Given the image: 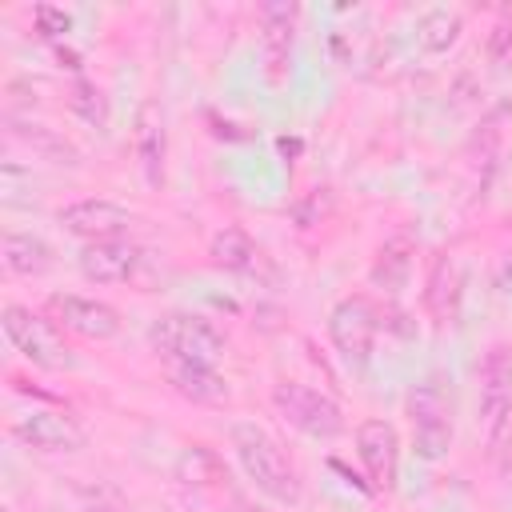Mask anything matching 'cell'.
I'll list each match as a JSON object with an SVG mask.
<instances>
[{"mask_svg":"<svg viewBox=\"0 0 512 512\" xmlns=\"http://www.w3.org/2000/svg\"><path fill=\"white\" fill-rule=\"evenodd\" d=\"M132 148H136V164L144 172V184L160 188L164 184V156H168V128H164V112L152 100H144L136 112Z\"/></svg>","mask_w":512,"mask_h":512,"instance_id":"cell-14","label":"cell"},{"mask_svg":"<svg viewBox=\"0 0 512 512\" xmlns=\"http://www.w3.org/2000/svg\"><path fill=\"white\" fill-rule=\"evenodd\" d=\"M276 148H280V156H284V160H292V156H300V148H304V144H300L296 136H280V140H276Z\"/></svg>","mask_w":512,"mask_h":512,"instance_id":"cell-28","label":"cell"},{"mask_svg":"<svg viewBox=\"0 0 512 512\" xmlns=\"http://www.w3.org/2000/svg\"><path fill=\"white\" fill-rule=\"evenodd\" d=\"M464 32V16L456 8H428L420 20H416V44L428 52V56H440L448 52Z\"/></svg>","mask_w":512,"mask_h":512,"instance_id":"cell-20","label":"cell"},{"mask_svg":"<svg viewBox=\"0 0 512 512\" xmlns=\"http://www.w3.org/2000/svg\"><path fill=\"white\" fill-rule=\"evenodd\" d=\"M412 256H416V244H412L408 236H392V240H384L380 252H376V260H372V268H368V280H372L376 288H384V292L396 296L400 288H408Z\"/></svg>","mask_w":512,"mask_h":512,"instance_id":"cell-19","label":"cell"},{"mask_svg":"<svg viewBox=\"0 0 512 512\" xmlns=\"http://www.w3.org/2000/svg\"><path fill=\"white\" fill-rule=\"evenodd\" d=\"M68 108H72L84 124H92V128H104V124H108V96H104V88H100L96 80H88V76H76V80H72V88H68Z\"/></svg>","mask_w":512,"mask_h":512,"instance_id":"cell-21","label":"cell"},{"mask_svg":"<svg viewBox=\"0 0 512 512\" xmlns=\"http://www.w3.org/2000/svg\"><path fill=\"white\" fill-rule=\"evenodd\" d=\"M60 228L96 244V240H124L128 224H132V212L108 196H84V200H72L56 212Z\"/></svg>","mask_w":512,"mask_h":512,"instance_id":"cell-9","label":"cell"},{"mask_svg":"<svg viewBox=\"0 0 512 512\" xmlns=\"http://www.w3.org/2000/svg\"><path fill=\"white\" fill-rule=\"evenodd\" d=\"M0 324H4L8 344H12L28 364H36V368H44V372H64V368H72V348H68L64 332H60L48 316H40V312H32V308H24V304H4Z\"/></svg>","mask_w":512,"mask_h":512,"instance_id":"cell-4","label":"cell"},{"mask_svg":"<svg viewBox=\"0 0 512 512\" xmlns=\"http://www.w3.org/2000/svg\"><path fill=\"white\" fill-rule=\"evenodd\" d=\"M148 344L164 360H196V364H216L224 356V332L200 316V312H164L148 328Z\"/></svg>","mask_w":512,"mask_h":512,"instance_id":"cell-2","label":"cell"},{"mask_svg":"<svg viewBox=\"0 0 512 512\" xmlns=\"http://www.w3.org/2000/svg\"><path fill=\"white\" fill-rule=\"evenodd\" d=\"M56 48V60L64 64V68H72V72H80L84 64H80V52H72V48H64V44H52Z\"/></svg>","mask_w":512,"mask_h":512,"instance_id":"cell-27","label":"cell"},{"mask_svg":"<svg viewBox=\"0 0 512 512\" xmlns=\"http://www.w3.org/2000/svg\"><path fill=\"white\" fill-rule=\"evenodd\" d=\"M176 472H180V480L184 484H220V480H228L224 476V464H220V456L216 452H208V448H188L184 456H180V464H176Z\"/></svg>","mask_w":512,"mask_h":512,"instance_id":"cell-22","label":"cell"},{"mask_svg":"<svg viewBox=\"0 0 512 512\" xmlns=\"http://www.w3.org/2000/svg\"><path fill=\"white\" fill-rule=\"evenodd\" d=\"M408 420H412V452L420 460H444L456 440V420H452V396L444 392L440 380H420L408 388Z\"/></svg>","mask_w":512,"mask_h":512,"instance_id":"cell-3","label":"cell"},{"mask_svg":"<svg viewBox=\"0 0 512 512\" xmlns=\"http://www.w3.org/2000/svg\"><path fill=\"white\" fill-rule=\"evenodd\" d=\"M476 376H480V416L488 428H496L504 416H512V348L492 344Z\"/></svg>","mask_w":512,"mask_h":512,"instance_id":"cell-13","label":"cell"},{"mask_svg":"<svg viewBox=\"0 0 512 512\" xmlns=\"http://www.w3.org/2000/svg\"><path fill=\"white\" fill-rule=\"evenodd\" d=\"M356 456L368 472L372 492H392L396 476H400V436L388 420L372 416L356 428Z\"/></svg>","mask_w":512,"mask_h":512,"instance_id":"cell-10","label":"cell"},{"mask_svg":"<svg viewBox=\"0 0 512 512\" xmlns=\"http://www.w3.org/2000/svg\"><path fill=\"white\" fill-rule=\"evenodd\" d=\"M488 456L496 460V468H512V416L488 428Z\"/></svg>","mask_w":512,"mask_h":512,"instance_id":"cell-26","label":"cell"},{"mask_svg":"<svg viewBox=\"0 0 512 512\" xmlns=\"http://www.w3.org/2000/svg\"><path fill=\"white\" fill-rule=\"evenodd\" d=\"M296 16L300 8L292 0H268L260 4V64L264 80L280 88L292 68V40H296Z\"/></svg>","mask_w":512,"mask_h":512,"instance_id":"cell-8","label":"cell"},{"mask_svg":"<svg viewBox=\"0 0 512 512\" xmlns=\"http://www.w3.org/2000/svg\"><path fill=\"white\" fill-rule=\"evenodd\" d=\"M76 264H80V276L92 284H124L144 264V252L132 240H96L80 248Z\"/></svg>","mask_w":512,"mask_h":512,"instance_id":"cell-12","label":"cell"},{"mask_svg":"<svg viewBox=\"0 0 512 512\" xmlns=\"http://www.w3.org/2000/svg\"><path fill=\"white\" fill-rule=\"evenodd\" d=\"M0 256H4V268H8L12 276H24V280L44 276V272H52V264H56L52 244H48L44 236H32V232H4Z\"/></svg>","mask_w":512,"mask_h":512,"instance_id":"cell-18","label":"cell"},{"mask_svg":"<svg viewBox=\"0 0 512 512\" xmlns=\"http://www.w3.org/2000/svg\"><path fill=\"white\" fill-rule=\"evenodd\" d=\"M228 440H232V452H236L244 476H248L268 500H276V504H284V508H296V504L304 500V480H300L292 456L284 452V444H280L268 428H260V424H252V420H236V424L228 428Z\"/></svg>","mask_w":512,"mask_h":512,"instance_id":"cell-1","label":"cell"},{"mask_svg":"<svg viewBox=\"0 0 512 512\" xmlns=\"http://www.w3.org/2000/svg\"><path fill=\"white\" fill-rule=\"evenodd\" d=\"M44 316L60 332H72L84 340H112L120 332V312L112 304L92 300V296H76V292H52L44 300Z\"/></svg>","mask_w":512,"mask_h":512,"instance_id":"cell-7","label":"cell"},{"mask_svg":"<svg viewBox=\"0 0 512 512\" xmlns=\"http://www.w3.org/2000/svg\"><path fill=\"white\" fill-rule=\"evenodd\" d=\"M376 332H380V312L368 296H344L332 304L328 312V340L340 352L344 364L364 368L372 360L376 348Z\"/></svg>","mask_w":512,"mask_h":512,"instance_id":"cell-6","label":"cell"},{"mask_svg":"<svg viewBox=\"0 0 512 512\" xmlns=\"http://www.w3.org/2000/svg\"><path fill=\"white\" fill-rule=\"evenodd\" d=\"M272 404L276 412L304 436L312 440H336L344 432V412L332 396L300 384V380H276L272 384Z\"/></svg>","mask_w":512,"mask_h":512,"instance_id":"cell-5","label":"cell"},{"mask_svg":"<svg viewBox=\"0 0 512 512\" xmlns=\"http://www.w3.org/2000/svg\"><path fill=\"white\" fill-rule=\"evenodd\" d=\"M12 436L36 452H76L84 448V428L64 416V412H48V408H32L24 416L12 420Z\"/></svg>","mask_w":512,"mask_h":512,"instance_id":"cell-11","label":"cell"},{"mask_svg":"<svg viewBox=\"0 0 512 512\" xmlns=\"http://www.w3.org/2000/svg\"><path fill=\"white\" fill-rule=\"evenodd\" d=\"M208 256H212L216 268L236 272V276H272L268 256L260 252V244H256L244 228H236V224H228V228H220V232L212 236Z\"/></svg>","mask_w":512,"mask_h":512,"instance_id":"cell-15","label":"cell"},{"mask_svg":"<svg viewBox=\"0 0 512 512\" xmlns=\"http://www.w3.org/2000/svg\"><path fill=\"white\" fill-rule=\"evenodd\" d=\"M460 296H464V276H460V264L452 252H440L432 260V272H428V288H424V308L436 324H456L460 316Z\"/></svg>","mask_w":512,"mask_h":512,"instance_id":"cell-16","label":"cell"},{"mask_svg":"<svg viewBox=\"0 0 512 512\" xmlns=\"http://www.w3.org/2000/svg\"><path fill=\"white\" fill-rule=\"evenodd\" d=\"M164 376L176 388V396L192 400V404H224L232 396L228 380L212 368V364H196V360H164Z\"/></svg>","mask_w":512,"mask_h":512,"instance_id":"cell-17","label":"cell"},{"mask_svg":"<svg viewBox=\"0 0 512 512\" xmlns=\"http://www.w3.org/2000/svg\"><path fill=\"white\" fill-rule=\"evenodd\" d=\"M488 60L492 64H512V8H504L488 32Z\"/></svg>","mask_w":512,"mask_h":512,"instance_id":"cell-25","label":"cell"},{"mask_svg":"<svg viewBox=\"0 0 512 512\" xmlns=\"http://www.w3.org/2000/svg\"><path fill=\"white\" fill-rule=\"evenodd\" d=\"M32 28H36L40 40L60 44V36L72 32V16H68L64 8H56V4H36V8H32Z\"/></svg>","mask_w":512,"mask_h":512,"instance_id":"cell-24","label":"cell"},{"mask_svg":"<svg viewBox=\"0 0 512 512\" xmlns=\"http://www.w3.org/2000/svg\"><path fill=\"white\" fill-rule=\"evenodd\" d=\"M12 136H24L36 152L56 156V164H76V160H80V156H76V148H72L68 140H60L52 128H40V124H12Z\"/></svg>","mask_w":512,"mask_h":512,"instance_id":"cell-23","label":"cell"}]
</instances>
